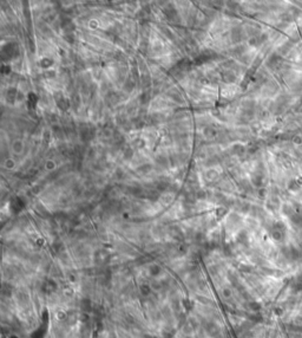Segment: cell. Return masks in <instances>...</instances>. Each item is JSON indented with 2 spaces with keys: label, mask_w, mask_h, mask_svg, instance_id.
Segmentation results:
<instances>
[{
  "label": "cell",
  "mask_w": 302,
  "mask_h": 338,
  "mask_svg": "<svg viewBox=\"0 0 302 338\" xmlns=\"http://www.w3.org/2000/svg\"><path fill=\"white\" fill-rule=\"evenodd\" d=\"M134 144L136 148H142L144 145V141H142L140 138H137V139H134Z\"/></svg>",
  "instance_id": "cell-6"
},
{
  "label": "cell",
  "mask_w": 302,
  "mask_h": 338,
  "mask_svg": "<svg viewBox=\"0 0 302 338\" xmlns=\"http://www.w3.org/2000/svg\"><path fill=\"white\" fill-rule=\"evenodd\" d=\"M151 170V166L150 165H144V166H142L140 168H138V171L139 173H148V171H150Z\"/></svg>",
  "instance_id": "cell-5"
},
{
  "label": "cell",
  "mask_w": 302,
  "mask_h": 338,
  "mask_svg": "<svg viewBox=\"0 0 302 338\" xmlns=\"http://www.w3.org/2000/svg\"><path fill=\"white\" fill-rule=\"evenodd\" d=\"M140 101L143 102V103H146V102L149 101V95L145 92V94H143L142 96H140Z\"/></svg>",
  "instance_id": "cell-8"
},
{
  "label": "cell",
  "mask_w": 302,
  "mask_h": 338,
  "mask_svg": "<svg viewBox=\"0 0 302 338\" xmlns=\"http://www.w3.org/2000/svg\"><path fill=\"white\" fill-rule=\"evenodd\" d=\"M7 96H8V100H11V102H14V97L17 96V90H15V89H11V90H8Z\"/></svg>",
  "instance_id": "cell-2"
},
{
  "label": "cell",
  "mask_w": 302,
  "mask_h": 338,
  "mask_svg": "<svg viewBox=\"0 0 302 338\" xmlns=\"http://www.w3.org/2000/svg\"><path fill=\"white\" fill-rule=\"evenodd\" d=\"M50 65H51V61H50V59L44 58V59L41 61V66H43V68H46V66H50Z\"/></svg>",
  "instance_id": "cell-7"
},
{
  "label": "cell",
  "mask_w": 302,
  "mask_h": 338,
  "mask_svg": "<svg viewBox=\"0 0 302 338\" xmlns=\"http://www.w3.org/2000/svg\"><path fill=\"white\" fill-rule=\"evenodd\" d=\"M14 149H15L17 151H18V150H20V149H21V144H20V143H17V144H15V148H14Z\"/></svg>",
  "instance_id": "cell-9"
},
{
  "label": "cell",
  "mask_w": 302,
  "mask_h": 338,
  "mask_svg": "<svg viewBox=\"0 0 302 338\" xmlns=\"http://www.w3.org/2000/svg\"><path fill=\"white\" fill-rule=\"evenodd\" d=\"M57 105H58V108L59 109H62V110H66L67 108H68V102H67V100H65V98H60L59 101H57Z\"/></svg>",
  "instance_id": "cell-1"
},
{
  "label": "cell",
  "mask_w": 302,
  "mask_h": 338,
  "mask_svg": "<svg viewBox=\"0 0 302 338\" xmlns=\"http://www.w3.org/2000/svg\"><path fill=\"white\" fill-rule=\"evenodd\" d=\"M124 89L126 90V91H132V89H134V83L131 82V80H128L125 84H124Z\"/></svg>",
  "instance_id": "cell-3"
},
{
  "label": "cell",
  "mask_w": 302,
  "mask_h": 338,
  "mask_svg": "<svg viewBox=\"0 0 302 338\" xmlns=\"http://www.w3.org/2000/svg\"><path fill=\"white\" fill-rule=\"evenodd\" d=\"M132 155H134L132 149H131V148H126L125 151H124V157H125V159H131Z\"/></svg>",
  "instance_id": "cell-4"
}]
</instances>
